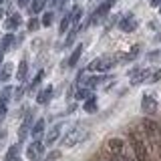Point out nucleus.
Returning a JSON list of instances; mask_svg holds the SVG:
<instances>
[{"instance_id":"1","label":"nucleus","mask_w":161,"mask_h":161,"mask_svg":"<svg viewBox=\"0 0 161 161\" xmlns=\"http://www.w3.org/2000/svg\"><path fill=\"white\" fill-rule=\"evenodd\" d=\"M129 141H131V147L135 151L137 161H147V145H145V141L141 139V135L137 131H131L129 133Z\"/></svg>"},{"instance_id":"2","label":"nucleus","mask_w":161,"mask_h":161,"mask_svg":"<svg viewBox=\"0 0 161 161\" xmlns=\"http://www.w3.org/2000/svg\"><path fill=\"white\" fill-rule=\"evenodd\" d=\"M143 129H145V135H147L149 141H151V145H155V147L161 149V125L155 123V121H151V119H145Z\"/></svg>"},{"instance_id":"3","label":"nucleus","mask_w":161,"mask_h":161,"mask_svg":"<svg viewBox=\"0 0 161 161\" xmlns=\"http://www.w3.org/2000/svg\"><path fill=\"white\" fill-rule=\"evenodd\" d=\"M89 137V131L85 127H75L70 133H67V137L63 139V147H73V145H79L80 141H85Z\"/></svg>"},{"instance_id":"4","label":"nucleus","mask_w":161,"mask_h":161,"mask_svg":"<svg viewBox=\"0 0 161 161\" xmlns=\"http://www.w3.org/2000/svg\"><path fill=\"white\" fill-rule=\"evenodd\" d=\"M115 63H117V58H113V57H101V58H95L87 67V70H91V73H105V70H109Z\"/></svg>"},{"instance_id":"5","label":"nucleus","mask_w":161,"mask_h":161,"mask_svg":"<svg viewBox=\"0 0 161 161\" xmlns=\"http://www.w3.org/2000/svg\"><path fill=\"white\" fill-rule=\"evenodd\" d=\"M115 2H111V0H105L103 4H101V6L95 10L93 14H91V18H89V24H99L101 20H103L105 16H107V12L111 10V6H113Z\"/></svg>"},{"instance_id":"6","label":"nucleus","mask_w":161,"mask_h":161,"mask_svg":"<svg viewBox=\"0 0 161 161\" xmlns=\"http://www.w3.org/2000/svg\"><path fill=\"white\" fill-rule=\"evenodd\" d=\"M42 153H44V145L40 143V141H34V143H30L26 147V157L30 161H38L42 157Z\"/></svg>"},{"instance_id":"7","label":"nucleus","mask_w":161,"mask_h":161,"mask_svg":"<svg viewBox=\"0 0 161 161\" xmlns=\"http://www.w3.org/2000/svg\"><path fill=\"white\" fill-rule=\"evenodd\" d=\"M119 28L123 30V32H133L135 28H137V20H135L133 14H127V16H123L119 20Z\"/></svg>"},{"instance_id":"8","label":"nucleus","mask_w":161,"mask_h":161,"mask_svg":"<svg viewBox=\"0 0 161 161\" xmlns=\"http://www.w3.org/2000/svg\"><path fill=\"white\" fill-rule=\"evenodd\" d=\"M141 109H143V113L153 115L155 111H157V101H155L153 97H149V95H145L143 101H141Z\"/></svg>"},{"instance_id":"9","label":"nucleus","mask_w":161,"mask_h":161,"mask_svg":"<svg viewBox=\"0 0 161 161\" xmlns=\"http://www.w3.org/2000/svg\"><path fill=\"white\" fill-rule=\"evenodd\" d=\"M149 70L147 69H137V70H133L131 73V85H139V83H143V80H149Z\"/></svg>"},{"instance_id":"10","label":"nucleus","mask_w":161,"mask_h":161,"mask_svg":"<svg viewBox=\"0 0 161 161\" xmlns=\"http://www.w3.org/2000/svg\"><path fill=\"white\" fill-rule=\"evenodd\" d=\"M107 149H109V153H125V143H123V139H117V137L109 139V141H107Z\"/></svg>"},{"instance_id":"11","label":"nucleus","mask_w":161,"mask_h":161,"mask_svg":"<svg viewBox=\"0 0 161 161\" xmlns=\"http://www.w3.org/2000/svg\"><path fill=\"white\" fill-rule=\"evenodd\" d=\"M20 22H22V18H20V14H10V16L6 18V22H4V26H6V30L8 32H12V30H16L18 26H20Z\"/></svg>"},{"instance_id":"12","label":"nucleus","mask_w":161,"mask_h":161,"mask_svg":"<svg viewBox=\"0 0 161 161\" xmlns=\"http://www.w3.org/2000/svg\"><path fill=\"white\" fill-rule=\"evenodd\" d=\"M30 129H32V117H26L24 123L20 125V129H18V141L26 139V135H30Z\"/></svg>"},{"instance_id":"13","label":"nucleus","mask_w":161,"mask_h":161,"mask_svg":"<svg viewBox=\"0 0 161 161\" xmlns=\"http://www.w3.org/2000/svg\"><path fill=\"white\" fill-rule=\"evenodd\" d=\"M42 133H44V119H38L36 123L32 125V129H30V135L38 141L40 137H42Z\"/></svg>"},{"instance_id":"14","label":"nucleus","mask_w":161,"mask_h":161,"mask_svg":"<svg viewBox=\"0 0 161 161\" xmlns=\"http://www.w3.org/2000/svg\"><path fill=\"white\" fill-rule=\"evenodd\" d=\"M60 131H63V123L54 125V127H53V129H50L48 133H47V137H44V141H47L48 145H50V143H54V141H57V137L60 135Z\"/></svg>"},{"instance_id":"15","label":"nucleus","mask_w":161,"mask_h":161,"mask_svg":"<svg viewBox=\"0 0 161 161\" xmlns=\"http://www.w3.org/2000/svg\"><path fill=\"white\" fill-rule=\"evenodd\" d=\"M12 63H4L2 67H0V80H4V83H6V80H10V77H12Z\"/></svg>"},{"instance_id":"16","label":"nucleus","mask_w":161,"mask_h":161,"mask_svg":"<svg viewBox=\"0 0 161 161\" xmlns=\"http://www.w3.org/2000/svg\"><path fill=\"white\" fill-rule=\"evenodd\" d=\"M4 161H20V145H10Z\"/></svg>"},{"instance_id":"17","label":"nucleus","mask_w":161,"mask_h":161,"mask_svg":"<svg viewBox=\"0 0 161 161\" xmlns=\"http://www.w3.org/2000/svg\"><path fill=\"white\" fill-rule=\"evenodd\" d=\"M50 99H53V87H47V89H42V91L38 93V97H36V101H38L40 105H47Z\"/></svg>"},{"instance_id":"18","label":"nucleus","mask_w":161,"mask_h":161,"mask_svg":"<svg viewBox=\"0 0 161 161\" xmlns=\"http://www.w3.org/2000/svg\"><path fill=\"white\" fill-rule=\"evenodd\" d=\"M80 54H83V44H77V47H75V50H73V54L69 57V67H75V64L79 63Z\"/></svg>"},{"instance_id":"19","label":"nucleus","mask_w":161,"mask_h":161,"mask_svg":"<svg viewBox=\"0 0 161 161\" xmlns=\"http://www.w3.org/2000/svg\"><path fill=\"white\" fill-rule=\"evenodd\" d=\"M26 75H28V63L26 60H22V63L18 64V70H16V79L20 83H24L26 80Z\"/></svg>"},{"instance_id":"20","label":"nucleus","mask_w":161,"mask_h":161,"mask_svg":"<svg viewBox=\"0 0 161 161\" xmlns=\"http://www.w3.org/2000/svg\"><path fill=\"white\" fill-rule=\"evenodd\" d=\"M12 42H14V36H12V34H6V36L2 38V44H0V54L6 53V50L12 47Z\"/></svg>"},{"instance_id":"21","label":"nucleus","mask_w":161,"mask_h":161,"mask_svg":"<svg viewBox=\"0 0 161 161\" xmlns=\"http://www.w3.org/2000/svg\"><path fill=\"white\" fill-rule=\"evenodd\" d=\"M47 2H48V0H34V2L30 4V12H32V14L42 12V8L47 6Z\"/></svg>"},{"instance_id":"22","label":"nucleus","mask_w":161,"mask_h":161,"mask_svg":"<svg viewBox=\"0 0 161 161\" xmlns=\"http://www.w3.org/2000/svg\"><path fill=\"white\" fill-rule=\"evenodd\" d=\"M73 26V20H70V14H67V16H64L63 20H60V26H58V32L60 34H64L67 32V30Z\"/></svg>"},{"instance_id":"23","label":"nucleus","mask_w":161,"mask_h":161,"mask_svg":"<svg viewBox=\"0 0 161 161\" xmlns=\"http://www.w3.org/2000/svg\"><path fill=\"white\" fill-rule=\"evenodd\" d=\"M80 16H83V10H80L79 6H75V8H73V12H70V20H73V26H79Z\"/></svg>"},{"instance_id":"24","label":"nucleus","mask_w":161,"mask_h":161,"mask_svg":"<svg viewBox=\"0 0 161 161\" xmlns=\"http://www.w3.org/2000/svg\"><path fill=\"white\" fill-rule=\"evenodd\" d=\"M85 111H87V113H95V111H97V99L89 97L87 103H85Z\"/></svg>"},{"instance_id":"25","label":"nucleus","mask_w":161,"mask_h":161,"mask_svg":"<svg viewBox=\"0 0 161 161\" xmlns=\"http://www.w3.org/2000/svg\"><path fill=\"white\" fill-rule=\"evenodd\" d=\"M10 97H12V89L6 87V89L2 91V93H0V103H2V105H6L8 101H10Z\"/></svg>"},{"instance_id":"26","label":"nucleus","mask_w":161,"mask_h":161,"mask_svg":"<svg viewBox=\"0 0 161 161\" xmlns=\"http://www.w3.org/2000/svg\"><path fill=\"white\" fill-rule=\"evenodd\" d=\"M53 20H54V14L53 12H47V14H42L40 24H42V26H50V24H53Z\"/></svg>"},{"instance_id":"27","label":"nucleus","mask_w":161,"mask_h":161,"mask_svg":"<svg viewBox=\"0 0 161 161\" xmlns=\"http://www.w3.org/2000/svg\"><path fill=\"white\" fill-rule=\"evenodd\" d=\"M137 54H139V47H133V48H131V53H129V54H125V57L121 58V60H133L135 57H137Z\"/></svg>"},{"instance_id":"28","label":"nucleus","mask_w":161,"mask_h":161,"mask_svg":"<svg viewBox=\"0 0 161 161\" xmlns=\"http://www.w3.org/2000/svg\"><path fill=\"white\" fill-rule=\"evenodd\" d=\"M38 26H40V20L38 18H30V22H28V30H30V32L38 30Z\"/></svg>"},{"instance_id":"29","label":"nucleus","mask_w":161,"mask_h":161,"mask_svg":"<svg viewBox=\"0 0 161 161\" xmlns=\"http://www.w3.org/2000/svg\"><path fill=\"white\" fill-rule=\"evenodd\" d=\"M42 77H44V73H42V70H40V73L36 75V77H34V80H32V83H30V89H36L38 85H40V80H42Z\"/></svg>"},{"instance_id":"30","label":"nucleus","mask_w":161,"mask_h":161,"mask_svg":"<svg viewBox=\"0 0 161 161\" xmlns=\"http://www.w3.org/2000/svg\"><path fill=\"white\" fill-rule=\"evenodd\" d=\"M91 97V91L89 89H80L77 91V99H89Z\"/></svg>"},{"instance_id":"31","label":"nucleus","mask_w":161,"mask_h":161,"mask_svg":"<svg viewBox=\"0 0 161 161\" xmlns=\"http://www.w3.org/2000/svg\"><path fill=\"white\" fill-rule=\"evenodd\" d=\"M111 161H129L125 153H111Z\"/></svg>"},{"instance_id":"32","label":"nucleus","mask_w":161,"mask_h":161,"mask_svg":"<svg viewBox=\"0 0 161 161\" xmlns=\"http://www.w3.org/2000/svg\"><path fill=\"white\" fill-rule=\"evenodd\" d=\"M4 117H6V105H2V103H0V123L4 121Z\"/></svg>"},{"instance_id":"33","label":"nucleus","mask_w":161,"mask_h":161,"mask_svg":"<svg viewBox=\"0 0 161 161\" xmlns=\"http://www.w3.org/2000/svg\"><path fill=\"white\" fill-rule=\"evenodd\" d=\"M159 79H161V69L157 70V73H153V75L149 77V80H151V83H155V80H159Z\"/></svg>"},{"instance_id":"34","label":"nucleus","mask_w":161,"mask_h":161,"mask_svg":"<svg viewBox=\"0 0 161 161\" xmlns=\"http://www.w3.org/2000/svg\"><path fill=\"white\" fill-rule=\"evenodd\" d=\"M64 2H67V0H53V6H54V8H63Z\"/></svg>"},{"instance_id":"35","label":"nucleus","mask_w":161,"mask_h":161,"mask_svg":"<svg viewBox=\"0 0 161 161\" xmlns=\"http://www.w3.org/2000/svg\"><path fill=\"white\" fill-rule=\"evenodd\" d=\"M60 157V151H53V153L48 155V161H54V159H58Z\"/></svg>"},{"instance_id":"36","label":"nucleus","mask_w":161,"mask_h":161,"mask_svg":"<svg viewBox=\"0 0 161 161\" xmlns=\"http://www.w3.org/2000/svg\"><path fill=\"white\" fill-rule=\"evenodd\" d=\"M28 4H30V0H18V6H20V8L28 6Z\"/></svg>"},{"instance_id":"37","label":"nucleus","mask_w":161,"mask_h":161,"mask_svg":"<svg viewBox=\"0 0 161 161\" xmlns=\"http://www.w3.org/2000/svg\"><path fill=\"white\" fill-rule=\"evenodd\" d=\"M4 141H6V133H4V131H2V133H0V147H2V145H4Z\"/></svg>"},{"instance_id":"38","label":"nucleus","mask_w":161,"mask_h":161,"mask_svg":"<svg viewBox=\"0 0 161 161\" xmlns=\"http://www.w3.org/2000/svg\"><path fill=\"white\" fill-rule=\"evenodd\" d=\"M151 6H161V0H151Z\"/></svg>"},{"instance_id":"39","label":"nucleus","mask_w":161,"mask_h":161,"mask_svg":"<svg viewBox=\"0 0 161 161\" xmlns=\"http://www.w3.org/2000/svg\"><path fill=\"white\" fill-rule=\"evenodd\" d=\"M0 57H2V54H0ZM0 67H2V58H0Z\"/></svg>"},{"instance_id":"40","label":"nucleus","mask_w":161,"mask_h":161,"mask_svg":"<svg viewBox=\"0 0 161 161\" xmlns=\"http://www.w3.org/2000/svg\"><path fill=\"white\" fill-rule=\"evenodd\" d=\"M0 18H2V10H0Z\"/></svg>"},{"instance_id":"41","label":"nucleus","mask_w":161,"mask_h":161,"mask_svg":"<svg viewBox=\"0 0 161 161\" xmlns=\"http://www.w3.org/2000/svg\"><path fill=\"white\" fill-rule=\"evenodd\" d=\"M0 2H2V0H0Z\"/></svg>"},{"instance_id":"42","label":"nucleus","mask_w":161,"mask_h":161,"mask_svg":"<svg viewBox=\"0 0 161 161\" xmlns=\"http://www.w3.org/2000/svg\"><path fill=\"white\" fill-rule=\"evenodd\" d=\"M159 8H161V6H159Z\"/></svg>"}]
</instances>
